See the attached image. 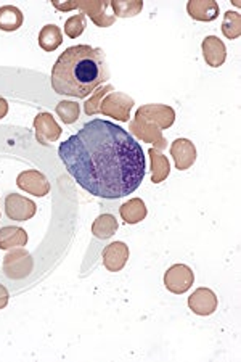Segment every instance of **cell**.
<instances>
[{
  "label": "cell",
  "instance_id": "cell-19",
  "mask_svg": "<svg viewBox=\"0 0 241 362\" xmlns=\"http://www.w3.org/2000/svg\"><path fill=\"white\" fill-rule=\"evenodd\" d=\"M148 155L151 160V182L161 184L170 173V165H169L167 156H164L161 151L156 148H150Z\"/></svg>",
  "mask_w": 241,
  "mask_h": 362
},
{
  "label": "cell",
  "instance_id": "cell-7",
  "mask_svg": "<svg viewBox=\"0 0 241 362\" xmlns=\"http://www.w3.org/2000/svg\"><path fill=\"white\" fill-rule=\"evenodd\" d=\"M5 211L10 219L18 221V223H25L34 218V214L37 213L36 203L29 198L18 195V194H10L5 198Z\"/></svg>",
  "mask_w": 241,
  "mask_h": 362
},
{
  "label": "cell",
  "instance_id": "cell-8",
  "mask_svg": "<svg viewBox=\"0 0 241 362\" xmlns=\"http://www.w3.org/2000/svg\"><path fill=\"white\" fill-rule=\"evenodd\" d=\"M16 185L21 190L28 192V194L36 197H45L50 192V184L42 173L36 171V169H28L23 171L18 177H16Z\"/></svg>",
  "mask_w": 241,
  "mask_h": 362
},
{
  "label": "cell",
  "instance_id": "cell-17",
  "mask_svg": "<svg viewBox=\"0 0 241 362\" xmlns=\"http://www.w3.org/2000/svg\"><path fill=\"white\" fill-rule=\"evenodd\" d=\"M28 243V233L21 227L7 226L0 229V248L10 250V248H21L26 247Z\"/></svg>",
  "mask_w": 241,
  "mask_h": 362
},
{
  "label": "cell",
  "instance_id": "cell-25",
  "mask_svg": "<svg viewBox=\"0 0 241 362\" xmlns=\"http://www.w3.org/2000/svg\"><path fill=\"white\" fill-rule=\"evenodd\" d=\"M86 26H87V21H86L84 13L73 15L71 18H68V21L64 23V34L71 39H78L81 34L84 33Z\"/></svg>",
  "mask_w": 241,
  "mask_h": 362
},
{
  "label": "cell",
  "instance_id": "cell-11",
  "mask_svg": "<svg viewBox=\"0 0 241 362\" xmlns=\"http://www.w3.org/2000/svg\"><path fill=\"white\" fill-rule=\"evenodd\" d=\"M170 155L175 161V168L179 171H187L196 161V147L192 140L177 139L170 145Z\"/></svg>",
  "mask_w": 241,
  "mask_h": 362
},
{
  "label": "cell",
  "instance_id": "cell-3",
  "mask_svg": "<svg viewBox=\"0 0 241 362\" xmlns=\"http://www.w3.org/2000/svg\"><path fill=\"white\" fill-rule=\"evenodd\" d=\"M54 7L61 11H69L74 8H79L84 11V15H89L90 20L100 28H108L114 23V16L107 15V10L110 7L108 2H60V0H54Z\"/></svg>",
  "mask_w": 241,
  "mask_h": 362
},
{
  "label": "cell",
  "instance_id": "cell-13",
  "mask_svg": "<svg viewBox=\"0 0 241 362\" xmlns=\"http://www.w3.org/2000/svg\"><path fill=\"white\" fill-rule=\"evenodd\" d=\"M129 127H131L134 136L142 139L143 142L155 144L156 150H161L166 147V140H164V137H163L161 129H158L155 124H151V122L134 118L131 122H129Z\"/></svg>",
  "mask_w": 241,
  "mask_h": 362
},
{
  "label": "cell",
  "instance_id": "cell-16",
  "mask_svg": "<svg viewBox=\"0 0 241 362\" xmlns=\"http://www.w3.org/2000/svg\"><path fill=\"white\" fill-rule=\"evenodd\" d=\"M119 214L126 224H137L146 218L148 209L142 198H132L119 208Z\"/></svg>",
  "mask_w": 241,
  "mask_h": 362
},
{
  "label": "cell",
  "instance_id": "cell-15",
  "mask_svg": "<svg viewBox=\"0 0 241 362\" xmlns=\"http://www.w3.org/2000/svg\"><path fill=\"white\" fill-rule=\"evenodd\" d=\"M187 11L196 21H214L219 16V4L214 0H190L187 4Z\"/></svg>",
  "mask_w": 241,
  "mask_h": 362
},
{
  "label": "cell",
  "instance_id": "cell-5",
  "mask_svg": "<svg viewBox=\"0 0 241 362\" xmlns=\"http://www.w3.org/2000/svg\"><path fill=\"white\" fill-rule=\"evenodd\" d=\"M135 118L151 122V124H155L158 127V129L166 131L174 124L175 112L174 108L167 107V105L150 103V105H143V107H140L137 110V113H135Z\"/></svg>",
  "mask_w": 241,
  "mask_h": 362
},
{
  "label": "cell",
  "instance_id": "cell-6",
  "mask_svg": "<svg viewBox=\"0 0 241 362\" xmlns=\"http://www.w3.org/2000/svg\"><path fill=\"white\" fill-rule=\"evenodd\" d=\"M195 282V274L185 264L170 266L167 272L164 274V285L170 293L182 295L192 288Z\"/></svg>",
  "mask_w": 241,
  "mask_h": 362
},
{
  "label": "cell",
  "instance_id": "cell-12",
  "mask_svg": "<svg viewBox=\"0 0 241 362\" xmlns=\"http://www.w3.org/2000/svg\"><path fill=\"white\" fill-rule=\"evenodd\" d=\"M129 247L124 242H113L103 250V266L110 272H119L124 269L129 261Z\"/></svg>",
  "mask_w": 241,
  "mask_h": 362
},
{
  "label": "cell",
  "instance_id": "cell-9",
  "mask_svg": "<svg viewBox=\"0 0 241 362\" xmlns=\"http://www.w3.org/2000/svg\"><path fill=\"white\" fill-rule=\"evenodd\" d=\"M219 300L213 290L201 287L193 291L188 298V308L192 309L196 316H211L216 313Z\"/></svg>",
  "mask_w": 241,
  "mask_h": 362
},
{
  "label": "cell",
  "instance_id": "cell-1",
  "mask_svg": "<svg viewBox=\"0 0 241 362\" xmlns=\"http://www.w3.org/2000/svg\"><path fill=\"white\" fill-rule=\"evenodd\" d=\"M58 156L82 189L116 200L143 182L146 161L137 140L121 126L92 119L58 148Z\"/></svg>",
  "mask_w": 241,
  "mask_h": 362
},
{
  "label": "cell",
  "instance_id": "cell-14",
  "mask_svg": "<svg viewBox=\"0 0 241 362\" xmlns=\"http://www.w3.org/2000/svg\"><path fill=\"white\" fill-rule=\"evenodd\" d=\"M201 50L206 63L213 68H219L227 60L225 44L217 36H208L201 42Z\"/></svg>",
  "mask_w": 241,
  "mask_h": 362
},
{
  "label": "cell",
  "instance_id": "cell-24",
  "mask_svg": "<svg viewBox=\"0 0 241 362\" xmlns=\"http://www.w3.org/2000/svg\"><path fill=\"white\" fill-rule=\"evenodd\" d=\"M110 7L114 10L116 16H121V18H127V16H135L139 15L143 8V2H119V0H113L110 2Z\"/></svg>",
  "mask_w": 241,
  "mask_h": 362
},
{
  "label": "cell",
  "instance_id": "cell-20",
  "mask_svg": "<svg viewBox=\"0 0 241 362\" xmlns=\"http://www.w3.org/2000/svg\"><path fill=\"white\" fill-rule=\"evenodd\" d=\"M63 44L61 29L57 25H45L39 33V45L45 52H55Z\"/></svg>",
  "mask_w": 241,
  "mask_h": 362
},
{
  "label": "cell",
  "instance_id": "cell-10",
  "mask_svg": "<svg viewBox=\"0 0 241 362\" xmlns=\"http://www.w3.org/2000/svg\"><path fill=\"white\" fill-rule=\"evenodd\" d=\"M34 131L39 144L49 145L50 142H57L61 136V127L58 126L54 116L50 113H39L34 118Z\"/></svg>",
  "mask_w": 241,
  "mask_h": 362
},
{
  "label": "cell",
  "instance_id": "cell-18",
  "mask_svg": "<svg viewBox=\"0 0 241 362\" xmlns=\"http://www.w3.org/2000/svg\"><path fill=\"white\" fill-rule=\"evenodd\" d=\"M25 23L21 10L15 5H4L0 7V29L5 33H13Z\"/></svg>",
  "mask_w": 241,
  "mask_h": 362
},
{
  "label": "cell",
  "instance_id": "cell-28",
  "mask_svg": "<svg viewBox=\"0 0 241 362\" xmlns=\"http://www.w3.org/2000/svg\"><path fill=\"white\" fill-rule=\"evenodd\" d=\"M8 113V102L4 97H0V119L5 118Z\"/></svg>",
  "mask_w": 241,
  "mask_h": 362
},
{
  "label": "cell",
  "instance_id": "cell-22",
  "mask_svg": "<svg viewBox=\"0 0 241 362\" xmlns=\"http://www.w3.org/2000/svg\"><path fill=\"white\" fill-rule=\"evenodd\" d=\"M222 33L227 39H238L241 34V15L238 11L228 10L222 21Z\"/></svg>",
  "mask_w": 241,
  "mask_h": 362
},
{
  "label": "cell",
  "instance_id": "cell-4",
  "mask_svg": "<svg viewBox=\"0 0 241 362\" xmlns=\"http://www.w3.org/2000/svg\"><path fill=\"white\" fill-rule=\"evenodd\" d=\"M134 107V98L122 92H110L100 103V113L121 122H127L131 118V110Z\"/></svg>",
  "mask_w": 241,
  "mask_h": 362
},
{
  "label": "cell",
  "instance_id": "cell-27",
  "mask_svg": "<svg viewBox=\"0 0 241 362\" xmlns=\"http://www.w3.org/2000/svg\"><path fill=\"white\" fill-rule=\"evenodd\" d=\"M8 300H10L8 290L5 288L4 285H0V309H4L5 306L8 305Z\"/></svg>",
  "mask_w": 241,
  "mask_h": 362
},
{
  "label": "cell",
  "instance_id": "cell-26",
  "mask_svg": "<svg viewBox=\"0 0 241 362\" xmlns=\"http://www.w3.org/2000/svg\"><path fill=\"white\" fill-rule=\"evenodd\" d=\"M110 92H113V86H105L102 89H98L93 95L90 97V100H87L84 103V112L87 116H93L100 113V103H102V98Z\"/></svg>",
  "mask_w": 241,
  "mask_h": 362
},
{
  "label": "cell",
  "instance_id": "cell-23",
  "mask_svg": "<svg viewBox=\"0 0 241 362\" xmlns=\"http://www.w3.org/2000/svg\"><path fill=\"white\" fill-rule=\"evenodd\" d=\"M55 112L58 116H60V119L64 122V124H74V122L79 119L81 107L76 102L63 100L57 105Z\"/></svg>",
  "mask_w": 241,
  "mask_h": 362
},
{
  "label": "cell",
  "instance_id": "cell-21",
  "mask_svg": "<svg viewBox=\"0 0 241 362\" xmlns=\"http://www.w3.org/2000/svg\"><path fill=\"white\" fill-rule=\"evenodd\" d=\"M117 221L113 214H100L98 218L93 221L92 224V233L100 240H107V238L113 237L117 230Z\"/></svg>",
  "mask_w": 241,
  "mask_h": 362
},
{
  "label": "cell",
  "instance_id": "cell-2",
  "mask_svg": "<svg viewBox=\"0 0 241 362\" xmlns=\"http://www.w3.org/2000/svg\"><path fill=\"white\" fill-rule=\"evenodd\" d=\"M110 79L107 57L90 45L68 47L52 68V87L58 95L86 98Z\"/></svg>",
  "mask_w": 241,
  "mask_h": 362
}]
</instances>
